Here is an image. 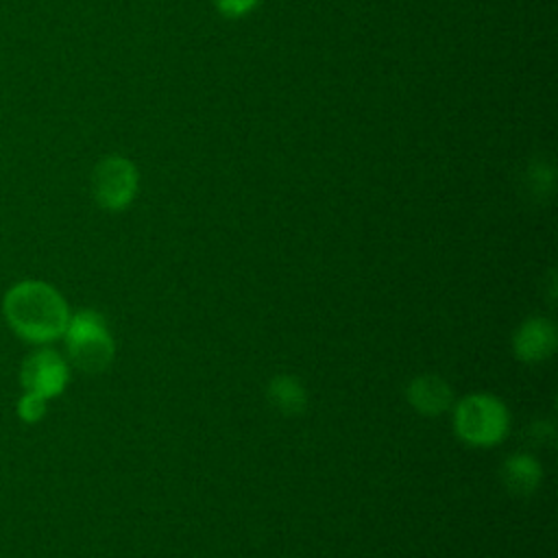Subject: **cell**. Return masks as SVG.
Masks as SVG:
<instances>
[{
    "label": "cell",
    "mask_w": 558,
    "mask_h": 558,
    "mask_svg": "<svg viewBox=\"0 0 558 558\" xmlns=\"http://www.w3.org/2000/svg\"><path fill=\"white\" fill-rule=\"evenodd\" d=\"M558 344V333L556 325L549 318L543 316H532L525 323L519 325V329L512 336V349L514 355L521 362H543L551 357Z\"/></svg>",
    "instance_id": "8992f818"
},
{
    "label": "cell",
    "mask_w": 558,
    "mask_h": 558,
    "mask_svg": "<svg viewBox=\"0 0 558 558\" xmlns=\"http://www.w3.org/2000/svg\"><path fill=\"white\" fill-rule=\"evenodd\" d=\"M0 310L7 327L35 347L59 340L72 314L65 296L44 279L11 283L2 294Z\"/></svg>",
    "instance_id": "6da1fadb"
},
{
    "label": "cell",
    "mask_w": 558,
    "mask_h": 558,
    "mask_svg": "<svg viewBox=\"0 0 558 558\" xmlns=\"http://www.w3.org/2000/svg\"><path fill=\"white\" fill-rule=\"evenodd\" d=\"M405 395H408L410 405L418 414H425V416H438L453 405L451 386L442 377L432 375V373L414 377L410 381Z\"/></svg>",
    "instance_id": "52a82bcc"
},
{
    "label": "cell",
    "mask_w": 558,
    "mask_h": 558,
    "mask_svg": "<svg viewBox=\"0 0 558 558\" xmlns=\"http://www.w3.org/2000/svg\"><path fill=\"white\" fill-rule=\"evenodd\" d=\"M46 410H48V401L39 395H33V392L22 390V395L15 401V414L26 425L39 423L46 416Z\"/></svg>",
    "instance_id": "30bf717a"
},
{
    "label": "cell",
    "mask_w": 558,
    "mask_h": 558,
    "mask_svg": "<svg viewBox=\"0 0 558 558\" xmlns=\"http://www.w3.org/2000/svg\"><path fill=\"white\" fill-rule=\"evenodd\" d=\"M456 434L473 447H493L501 442L510 429V412L493 395H469L453 408Z\"/></svg>",
    "instance_id": "3957f363"
},
{
    "label": "cell",
    "mask_w": 558,
    "mask_h": 558,
    "mask_svg": "<svg viewBox=\"0 0 558 558\" xmlns=\"http://www.w3.org/2000/svg\"><path fill=\"white\" fill-rule=\"evenodd\" d=\"M140 187V172L129 157L107 155L92 170V194L107 211L126 209Z\"/></svg>",
    "instance_id": "277c9868"
},
{
    "label": "cell",
    "mask_w": 558,
    "mask_h": 558,
    "mask_svg": "<svg viewBox=\"0 0 558 558\" xmlns=\"http://www.w3.org/2000/svg\"><path fill=\"white\" fill-rule=\"evenodd\" d=\"M268 401L270 405L286 416H296L307 405V392L303 384L292 375H277L268 384Z\"/></svg>",
    "instance_id": "9c48e42d"
},
{
    "label": "cell",
    "mask_w": 558,
    "mask_h": 558,
    "mask_svg": "<svg viewBox=\"0 0 558 558\" xmlns=\"http://www.w3.org/2000/svg\"><path fill=\"white\" fill-rule=\"evenodd\" d=\"M61 338L65 340V360L87 375H98L113 362V336L105 316L96 310H78L70 314Z\"/></svg>",
    "instance_id": "7a4b0ae2"
},
{
    "label": "cell",
    "mask_w": 558,
    "mask_h": 558,
    "mask_svg": "<svg viewBox=\"0 0 558 558\" xmlns=\"http://www.w3.org/2000/svg\"><path fill=\"white\" fill-rule=\"evenodd\" d=\"M20 388L44 397L46 401L59 397L70 384V362L52 347H35L20 364Z\"/></svg>",
    "instance_id": "5b68a950"
},
{
    "label": "cell",
    "mask_w": 558,
    "mask_h": 558,
    "mask_svg": "<svg viewBox=\"0 0 558 558\" xmlns=\"http://www.w3.org/2000/svg\"><path fill=\"white\" fill-rule=\"evenodd\" d=\"M214 2H216L218 13L225 17H231V20L251 13L259 4V0H214Z\"/></svg>",
    "instance_id": "8fae6325"
},
{
    "label": "cell",
    "mask_w": 558,
    "mask_h": 558,
    "mask_svg": "<svg viewBox=\"0 0 558 558\" xmlns=\"http://www.w3.org/2000/svg\"><path fill=\"white\" fill-rule=\"evenodd\" d=\"M541 477H543L541 464L536 462V458L527 453H514L501 466L504 486L514 495L534 493L541 484Z\"/></svg>",
    "instance_id": "ba28073f"
}]
</instances>
